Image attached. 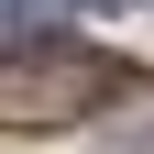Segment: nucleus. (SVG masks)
<instances>
[{
	"label": "nucleus",
	"mask_w": 154,
	"mask_h": 154,
	"mask_svg": "<svg viewBox=\"0 0 154 154\" xmlns=\"http://www.w3.org/2000/svg\"><path fill=\"white\" fill-rule=\"evenodd\" d=\"M77 11H143V0H77Z\"/></svg>",
	"instance_id": "2"
},
{
	"label": "nucleus",
	"mask_w": 154,
	"mask_h": 154,
	"mask_svg": "<svg viewBox=\"0 0 154 154\" xmlns=\"http://www.w3.org/2000/svg\"><path fill=\"white\" fill-rule=\"evenodd\" d=\"M132 99V66H110V55L88 44H44V33H22V44L0 55V121L11 132H55V121H99V110Z\"/></svg>",
	"instance_id": "1"
}]
</instances>
